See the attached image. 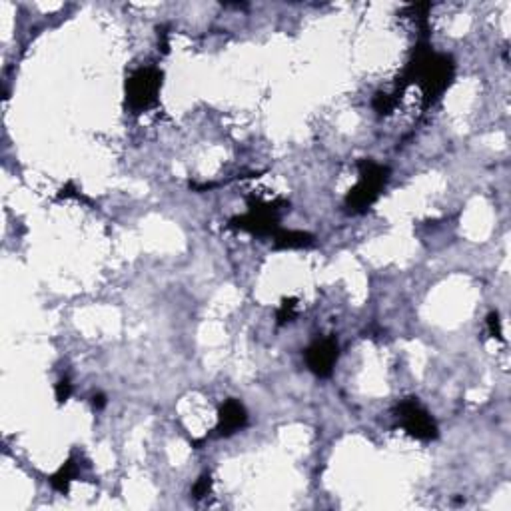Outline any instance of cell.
Wrapping results in <instances>:
<instances>
[{
  "label": "cell",
  "mask_w": 511,
  "mask_h": 511,
  "mask_svg": "<svg viewBox=\"0 0 511 511\" xmlns=\"http://www.w3.org/2000/svg\"><path fill=\"white\" fill-rule=\"evenodd\" d=\"M274 246L278 250H294V248H308L313 244V238L306 232L298 230H276Z\"/></svg>",
  "instance_id": "7"
},
{
  "label": "cell",
  "mask_w": 511,
  "mask_h": 511,
  "mask_svg": "<svg viewBox=\"0 0 511 511\" xmlns=\"http://www.w3.org/2000/svg\"><path fill=\"white\" fill-rule=\"evenodd\" d=\"M70 394H72V386H70V382L68 380H60L58 384H56V399L64 403L66 399L70 398Z\"/></svg>",
  "instance_id": "12"
},
{
  "label": "cell",
  "mask_w": 511,
  "mask_h": 511,
  "mask_svg": "<svg viewBox=\"0 0 511 511\" xmlns=\"http://www.w3.org/2000/svg\"><path fill=\"white\" fill-rule=\"evenodd\" d=\"M210 487H212V479H210V475H202L198 481H196V486L192 489V493H194V498H204V496H208V491H210Z\"/></svg>",
  "instance_id": "11"
},
{
  "label": "cell",
  "mask_w": 511,
  "mask_h": 511,
  "mask_svg": "<svg viewBox=\"0 0 511 511\" xmlns=\"http://www.w3.org/2000/svg\"><path fill=\"white\" fill-rule=\"evenodd\" d=\"M396 106V98L389 96V94H377L374 100V108L380 114H387L392 108Z\"/></svg>",
  "instance_id": "10"
},
{
  "label": "cell",
  "mask_w": 511,
  "mask_h": 511,
  "mask_svg": "<svg viewBox=\"0 0 511 511\" xmlns=\"http://www.w3.org/2000/svg\"><path fill=\"white\" fill-rule=\"evenodd\" d=\"M306 362L313 374L320 377H330L337 362V342L334 337H324L313 342L306 351Z\"/></svg>",
  "instance_id": "5"
},
{
  "label": "cell",
  "mask_w": 511,
  "mask_h": 511,
  "mask_svg": "<svg viewBox=\"0 0 511 511\" xmlns=\"http://www.w3.org/2000/svg\"><path fill=\"white\" fill-rule=\"evenodd\" d=\"M246 424H248V413L244 410V406L236 399L224 401V406L220 408V413H218V434L232 436Z\"/></svg>",
  "instance_id": "6"
},
{
  "label": "cell",
  "mask_w": 511,
  "mask_h": 511,
  "mask_svg": "<svg viewBox=\"0 0 511 511\" xmlns=\"http://www.w3.org/2000/svg\"><path fill=\"white\" fill-rule=\"evenodd\" d=\"M360 168V180L358 184L349 190L346 206L351 212H366L375 200L380 198L382 188L386 186L389 168L374 160H362L358 164Z\"/></svg>",
  "instance_id": "2"
},
{
  "label": "cell",
  "mask_w": 511,
  "mask_h": 511,
  "mask_svg": "<svg viewBox=\"0 0 511 511\" xmlns=\"http://www.w3.org/2000/svg\"><path fill=\"white\" fill-rule=\"evenodd\" d=\"M296 313H298V302L294 298L284 299L282 306H280V310H278V324L284 325L287 322H292L296 318Z\"/></svg>",
  "instance_id": "9"
},
{
  "label": "cell",
  "mask_w": 511,
  "mask_h": 511,
  "mask_svg": "<svg viewBox=\"0 0 511 511\" xmlns=\"http://www.w3.org/2000/svg\"><path fill=\"white\" fill-rule=\"evenodd\" d=\"M453 76V64L448 56L436 54L427 46L418 48L413 60L406 68V82H418L424 92L425 104H432L434 100L444 94L449 80Z\"/></svg>",
  "instance_id": "1"
},
{
  "label": "cell",
  "mask_w": 511,
  "mask_h": 511,
  "mask_svg": "<svg viewBox=\"0 0 511 511\" xmlns=\"http://www.w3.org/2000/svg\"><path fill=\"white\" fill-rule=\"evenodd\" d=\"M487 328H489V334L491 336L501 339V320H499V316L496 312L487 316Z\"/></svg>",
  "instance_id": "13"
},
{
  "label": "cell",
  "mask_w": 511,
  "mask_h": 511,
  "mask_svg": "<svg viewBox=\"0 0 511 511\" xmlns=\"http://www.w3.org/2000/svg\"><path fill=\"white\" fill-rule=\"evenodd\" d=\"M162 88V72L158 68H140L126 82V102L132 112H144L156 104Z\"/></svg>",
  "instance_id": "3"
},
{
  "label": "cell",
  "mask_w": 511,
  "mask_h": 511,
  "mask_svg": "<svg viewBox=\"0 0 511 511\" xmlns=\"http://www.w3.org/2000/svg\"><path fill=\"white\" fill-rule=\"evenodd\" d=\"M76 475H78V465H76L75 460H68V462L64 463L63 467H60L56 474L52 475L50 484H52V487H54L56 491L66 493V491H68V487H70V484L75 481Z\"/></svg>",
  "instance_id": "8"
},
{
  "label": "cell",
  "mask_w": 511,
  "mask_h": 511,
  "mask_svg": "<svg viewBox=\"0 0 511 511\" xmlns=\"http://www.w3.org/2000/svg\"><path fill=\"white\" fill-rule=\"evenodd\" d=\"M398 418L410 436L424 439V441L437 437V425L434 418L418 403V399H403L398 406Z\"/></svg>",
  "instance_id": "4"
},
{
  "label": "cell",
  "mask_w": 511,
  "mask_h": 511,
  "mask_svg": "<svg viewBox=\"0 0 511 511\" xmlns=\"http://www.w3.org/2000/svg\"><path fill=\"white\" fill-rule=\"evenodd\" d=\"M92 406H94L96 410H102V408L106 406V398H104L102 394H98V396H94V398H92Z\"/></svg>",
  "instance_id": "14"
}]
</instances>
